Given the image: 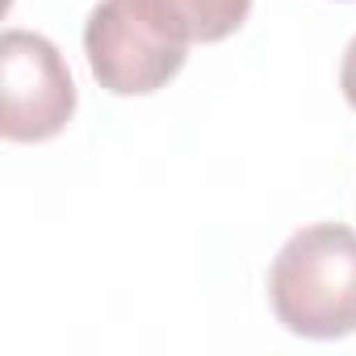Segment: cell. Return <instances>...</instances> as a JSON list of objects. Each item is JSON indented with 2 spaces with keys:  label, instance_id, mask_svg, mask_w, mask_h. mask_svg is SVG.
I'll use <instances>...</instances> for the list:
<instances>
[{
  "label": "cell",
  "instance_id": "1",
  "mask_svg": "<svg viewBox=\"0 0 356 356\" xmlns=\"http://www.w3.org/2000/svg\"><path fill=\"white\" fill-rule=\"evenodd\" d=\"M277 323L302 339H343L356 331V231L310 222L293 231L268 268Z\"/></svg>",
  "mask_w": 356,
  "mask_h": 356
},
{
  "label": "cell",
  "instance_id": "2",
  "mask_svg": "<svg viewBox=\"0 0 356 356\" xmlns=\"http://www.w3.org/2000/svg\"><path fill=\"white\" fill-rule=\"evenodd\" d=\"M0 134L9 143H47L76 113V80L59 47L30 30L0 38Z\"/></svg>",
  "mask_w": 356,
  "mask_h": 356
},
{
  "label": "cell",
  "instance_id": "3",
  "mask_svg": "<svg viewBox=\"0 0 356 356\" xmlns=\"http://www.w3.org/2000/svg\"><path fill=\"white\" fill-rule=\"evenodd\" d=\"M84 55L113 97H151L181 76L189 47L147 26L126 0H101L84 22Z\"/></svg>",
  "mask_w": 356,
  "mask_h": 356
},
{
  "label": "cell",
  "instance_id": "4",
  "mask_svg": "<svg viewBox=\"0 0 356 356\" xmlns=\"http://www.w3.org/2000/svg\"><path fill=\"white\" fill-rule=\"evenodd\" d=\"M126 5L147 26H155L159 34L185 42V47L222 42L252 13V0H126Z\"/></svg>",
  "mask_w": 356,
  "mask_h": 356
},
{
  "label": "cell",
  "instance_id": "5",
  "mask_svg": "<svg viewBox=\"0 0 356 356\" xmlns=\"http://www.w3.org/2000/svg\"><path fill=\"white\" fill-rule=\"evenodd\" d=\"M339 88H343V101L356 109V34H352V42L343 47V63H339Z\"/></svg>",
  "mask_w": 356,
  "mask_h": 356
}]
</instances>
